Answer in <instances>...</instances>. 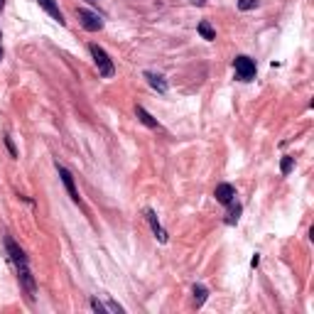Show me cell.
<instances>
[{"label": "cell", "mask_w": 314, "mask_h": 314, "mask_svg": "<svg viewBox=\"0 0 314 314\" xmlns=\"http://www.w3.org/2000/svg\"><path fill=\"white\" fill-rule=\"evenodd\" d=\"M89 52H91V57H94V64L98 66V74H101L103 78H110V76L115 74V66H113V59L108 57V52H106L103 47H98V45H89Z\"/></svg>", "instance_id": "1"}, {"label": "cell", "mask_w": 314, "mask_h": 314, "mask_svg": "<svg viewBox=\"0 0 314 314\" xmlns=\"http://www.w3.org/2000/svg\"><path fill=\"white\" fill-rule=\"evenodd\" d=\"M233 69H236V76L241 78V81H253L255 78V62L251 59V57H246V54H238L233 59Z\"/></svg>", "instance_id": "2"}, {"label": "cell", "mask_w": 314, "mask_h": 314, "mask_svg": "<svg viewBox=\"0 0 314 314\" xmlns=\"http://www.w3.org/2000/svg\"><path fill=\"white\" fill-rule=\"evenodd\" d=\"M76 15H78V20H81L84 30H89V32H98V30H103V20H101V15H98V13L86 10V8H78V10H76Z\"/></svg>", "instance_id": "3"}, {"label": "cell", "mask_w": 314, "mask_h": 314, "mask_svg": "<svg viewBox=\"0 0 314 314\" xmlns=\"http://www.w3.org/2000/svg\"><path fill=\"white\" fill-rule=\"evenodd\" d=\"M57 172H59V177H62V182H64L69 196H71V202L81 206V196H78V189H76V184H74V174H71L66 167H62V165H57Z\"/></svg>", "instance_id": "4"}, {"label": "cell", "mask_w": 314, "mask_h": 314, "mask_svg": "<svg viewBox=\"0 0 314 314\" xmlns=\"http://www.w3.org/2000/svg\"><path fill=\"white\" fill-rule=\"evenodd\" d=\"M145 219H147V223H150V228H152V233H155V238L160 241V243H167V231L162 228L157 214H155L152 209H145Z\"/></svg>", "instance_id": "5"}, {"label": "cell", "mask_w": 314, "mask_h": 314, "mask_svg": "<svg viewBox=\"0 0 314 314\" xmlns=\"http://www.w3.org/2000/svg\"><path fill=\"white\" fill-rule=\"evenodd\" d=\"M5 248H8V255H10V260L15 263V267H20V265H30L27 263V255H25V251L10 238V236H8V238H5Z\"/></svg>", "instance_id": "6"}, {"label": "cell", "mask_w": 314, "mask_h": 314, "mask_svg": "<svg viewBox=\"0 0 314 314\" xmlns=\"http://www.w3.org/2000/svg\"><path fill=\"white\" fill-rule=\"evenodd\" d=\"M214 196H216V202H219V204L228 206V204L236 199V187L228 184V182H223V184H219V187L214 189Z\"/></svg>", "instance_id": "7"}, {"label": "cell", "mask_w": 314, "mask_h": 314, "mask_svg": "<svg viewBox=\"0 0 314 314\" xmlns=\"http://www.w3.org/2000/svg\"><path fill=\"white\" fill-rule=\"evenodd\" d=\"M37 3H39V8H45V10H47V13H49V15H52V17H54L59 25H66V20H64V13L59 10V5L54 3V0H37Z\"/></svg>", "instance_id": "8"}, {"label": "cell", "mask_w": 314, "mask_h": 314, "mask_svg": "<svg viewBox=\"0 0 314 314\" xmlns=\"http://www.w3.org/2000/svg\"><path fill=\"white\" fill-rule=\"evenodd\" d=\"M145 78H147V84L157 91V94H167V81L160 76V74H155V71H145Z\"/></svg>", "instance_id": "9"}, {"label": "cell", "mask_w": 314, "mask_h": 314, "mask_svg": "<svg viewBox=\"0 0 314 314\" xmlns=\"http://www.w3.org/2000/svg\"><path fill=\"white\" fill-rule=\"evenodd\" d=\"M135 115L140 118V123H142V126H147V128H152V130H160V123H157V121H155V118H152L142 106H135Z\"/></svg>", "instance_id": "10"}, {"label": "cell", "mask_w": 314, "mask_h": 314, "mask_svg": "<svg viewBox=\"0 0 314 314\" xmlns=\"http://www.w3.org/2000/svg\"><path fill=\"white\" fill-rule=\"evenodd\" d=\"M228 206H231V209H228L226 223H228V226H236V223H238V219H241V211H243V206H241V204H233V202H231Z\"/></svg>", "instance_id": "11"}, {"label": "cell", "mask_w": 314, "mask_h": 314, "mask_svg": "<svg viewBox=\"0 0 314 314\" xmlns=\"http://www.w3.org/2000/svg\"><path fill=\"white\" fill-rule=\"evenodd\" d=\"M206 297H209V290H206L204 285H194V304H196V309L204 307Z\"/></svg>", "instance_id": "12"}, {"label": "cell", "mask_w": 314, "mask_h": 314, "mask_svg": "<svg viewBox=\"0 0 314 314\" xmlns=\"http://www.w3.org/2000/svg\"><path fill=\"white\" fill-rule=\"evenodd\" d=\"M196 32H199V34L206 39V42H214V39H216V32H214V27H211L206 20H202V22H199V27H196Z\"/></svg>", "instance_id": "13"}, {"label": "cell", "mask_w": 314, "mask_h": 314, "mask_svg": "<svg viewBox=\"0 0 314 314\" xmlns=\"http://www.w3.org/2000/svg\"><path fill=\"white\" fill-rule=\"evenodd\" d=\"M292 167H295V157L285 155V157H283V162H280V174H283V177H287V174L292 172Z\"/></svg>", "instance_id": "14"}, {"label": "cell", "mask_w": 314, "mask_h": 314, "mask_svg": "<svg viewBox=\"0 0 314 314\" xmlns=\"http://www.w3.org/2000/svg\"><path fill=\"white\" fill-rule=\"evenodd\" d=\"M258 8V0H238V10L248 13V10H255Z\"/></svg>", "instance_id": "15"}, {"label": "cell", "mask_w": 314, "mask_h": 314, "mask_svg": "<svg viewBox=\"0 0 314 314\" xmlns=\"http://www.w3.org/2000/svg\"><path fill=\"white\" fill-rule=\"evenodd\" d=\"M91 309L96 312V314H106L108 309H106V304H101L98 302V297H91Z\"/></svg>", "instance_id": "16"}, {"label": "cell", "mask_w": 314, "mask_h": 314, "mask_svg": "<svg viewBox=\"0 0 314 314\" xmlns=\"http://www.w3.org/2000/svg\"><path fill=\"white\" fill-rule=\"evenodd\" d=\"M106 309H108V312H115V314H123V312H126V309H123L121 304H118V302H113V299H108Z\"/></svg>", "instance_id": "17"}, {"label": "cell", "mask_w": 314, "mask_h": 314, "mask_svg": "<svg viewBox=\"0 0 314 314\" xmlns=\"http://www.w3.org/2000/svg\"><path fill=\"white\" fill-rule=\"evenodd\" d=\"M5 147H8V152H10V157H17V150H15V142H13V138H8V135H5Z\"/></svg>", "instance_id": "18"}, {"label": "cell", "mask_w": 314, "mask_h": 314, "mask_svg": "<svg viewBox=\"0 0 314 314\" xmlns=\"http://www.w3.org/2000/svg\"><path fill=\"white\" fill-rule=\"evenodd\" d=\"M258 265H260V255L255 253V255L251 258V267H258Z\"/></svg>", "instance_id": "19"}, {"label": "cell", "mask_w": 314, "mask_h": 314, "mask_svg": "<svg viewBox=\"0 0 314 314\" xmlns=\"http://www.w3.org/2000/svg\"><path fill=\"white\" fill-rule=\"evenodd\" d=\"M189 3H191V5H199V8H202V5H206V0H189Z\"/></svg>", "instance_id": "20"}, {"label": "cell", "mask_w": 314, "mask_h": 314, "mask_svg": "<svg viewBox=\"0 0 314 314\" xmlns=\"http://www.w3.org/2000/svg\"><path fill=\"white\" fill-rule=\"evenodd\" d=\"M0 39H3V32H0ZM0 62H3V45H0Z\"/></svg>", "instance_id": "21"}, {"label": "cell", "mask_w": 314, "mask_h": 314, "mask_svg": "<svg viewBox=\"0 0 314 314\" xmlns=\"http://www.w3.org/2000/svg\"><path fill=\"white\" fill-rule=\"evenodd\" d=\"M3 8H5V0H0V13H3Z\"/></svg>", "instance_id": "22"}]
</instances>
